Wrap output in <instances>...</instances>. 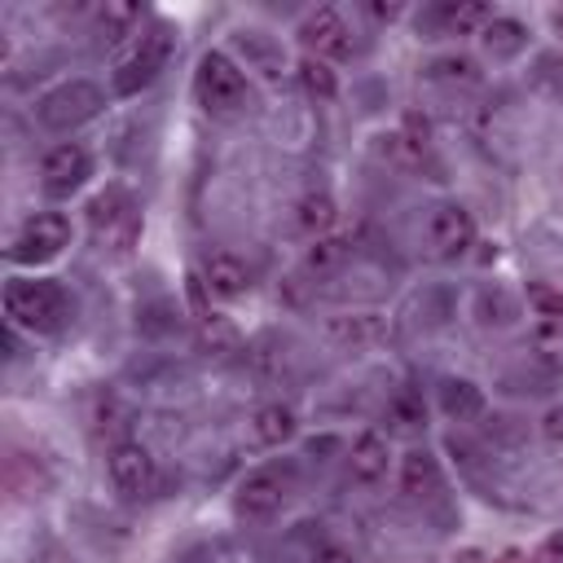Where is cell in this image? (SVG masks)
I'll list each match as a JSON object with an SVG mask.
<instances>
[{"instance_id": "13", "label": "cell", "mask_w": 563, "mask_h": 563, "mask_svg": "<svg viewBox=\"0 0 563 563\" xmlns=\"http://www.w3.org/2000/svg\"><path fill=\"white\" fill-rule=\"evenodd\" d=\"M325 334L343 347H365V343L387 339L391 325L383 312H334V317H325Z\"/></svg>"}, {"instance_id": "19", "label": "cell", "mask_w": 563, "mask_h": 563, "mask_svg": "<svg viewBox=\"0 0 563 563\" xmlns=\"http://www.w3.org/2000/svg\"><path fill=\"white\" fill-rule=\"evenodd\" d=\"M440 409H444L453 422H471V418L484 409V396H479V387L466 383V378H444V383H440Z\"/></svg>"}, {"instance_id": "16", "label": "cell", "mask_w": 563, "mask_h": 563, "mask_svg": "<svg viewBox=\"0 0 563 563\" xmlns=\"http://www.w3.org/2000/svg\"><path fill=\"white\" fill-rule=\"evenodd\" d=\"M295 431H299V418H295V409L282 405V400H268V405H260V409L251 413V435H255L260 444H268V449L295 440Z\"/></svg>"}, {"instance_id": "28", "label": "cell", "mask_w": 563, "mask_h": 563, "mask_svg": "<svg viewBox=\"0 0 563 563\" xmlns=\"http://www.w3.org/2000/svg\"><path fill=\"white\" fill-rule=\"evenodd\" d=\"M308 563H356V559H352L343 545L325 541V545H317V550H312V559H308Z\"/></svg>"}, {"instance_id": "6", "label": "cell", "mask_w": 563, "mask_h": 563, "mask_svg": "<svg viewBox=\"0 0 563 563\" xmlns=\"http://www.w3.org/2000/svg\"><path fill=\"white\" fill-rule=\"evenodd\" d=\"M286 497H290V471L286 466H260L238 484L233 506L242 519H268L286 506Z\"/></svg>"}, {"instance_id": "20", "label": "cell", "mask_w": 563, "mask_h": 563, "mask_svg": "<svg viewBox=\"0 0 563 563\" xmlns=\"http://www.w3.org/2000/svg\"><path fill=\"white\" fill-rule=\"evenodd\" d=\"M334 220H339V207H334L330 194H303V198L295 202V224H299L303 233H312V238H321Z\"/></svg>"}, {"instance_id": "5", "label": "cell", "mask_w": 563, "mask_h": 563, "mask_svg": "<svg viewBox=\"0 0 563 563\" xmlns=\"http://www.w3.org/2000/svg\"><path fill=\"white\" fill-rule=\"evenodd\" d=\"M97 110H101V88H97V84H88V79H70V84L53 88L48 97H40V106H35L40 123H44V128H53V132L79 128V123H84V119H92Z\"/></svg>"}, {"instance_id": "11", "label": "cell", "mask_w": 563, "mask_h": 563, "mask_svg": "<svg viewBox=\"0 0 563 563\" xmlns=\"http://www.w3.org/2000/svg\"><path fill=\"white\" fill-rule=\"evenodd\" d=\"M299 35L312 48V57H321V62H347L352 57V35H347V26L334 9H312L303 18Z\"/></svg>"}, {"instance_id": "30", "label": "cell", "mask_w": 563, "mask_h": 563, "mask_svg": "<svg viewBox=\"0 0 563 563\" xmlns=\"http://www.w3.org/2000/svg\"><path fill=\"white\" fill-rule=\"evenodd\" d=\"M554 31H559V40H563V9L554 13Z\"/></svg>"}, {"instance_id": "2", "label": "cell", "mask_w": 563, "mask_h": 563, "mask_svg": "<svg viewBox=\"0 0 563 563\" xmlns=\"http://www.w3.org/2000/svg\"><path fill=\"white\" fill-rule=\"evenodd\" d=\"M194 92H198V106L207 114L224 119V114H238L246 106V75L238 70V62L229 53H202L198 75H194Z\"/></svg>"}, {"instance_id": "8", "label": "cell", "mask_w": 563, "mask_h": 563, "mask_svg": "<svg viewBox=\"0 0 563 563\" xmlns=\"http://www.w3.org/2000/svg\"><path fill=\"white\" fill-rule=\"evenodd\" d=\"M88 176H92V158H88V150L75 145V141H62V145H53V150L40 158V185H44V194H53V198H70Z\"/></svg>"}, {"instance_id": "12", "label": "cell", "mask_w": 563, "mask_h": 563, "mask_svg": "<svg viewBox=\"0 0 563 563\" xmlns=\"http://www.w3.org/2000/svg\"><path fill=\"white\" fill-rule=\"evenodd\" d=\"M202 286H207L216 299H238V295H246L251 273H246V264H242L233 251L216 246V251L202 255Z\"/></svg>"}, {"instance_id": "7", "label": "cell", "mask_w": 563, "mask_h": 563, "mask_svg": "<svg viewBox=\"0 0 563 563\" xmlns=\"http://www.w3.org/2000/svg\"><path fill=\"white\" fill-rule=\"evenodd\" d=\"M106 471H110V484L123 497H150L154 484H158V466H154L150 449H141L136 440H119L106 457Z\"/></svg>"}, {"instance_id": "26", "label": "cell", "mask_w": 563, "mask_h": 563, "mask_svg": "<svg viewBox=\"0 0 563 563\" xmlns=\"http://www.w3.org/2000/svg\"><path fill=\"white\" fill-rule=\"evenodd\" d=\"M141 26V9L136 4H106L101 9V31H106V40H123V35H132Z\"/></svg>"}, {"instance_id": "1", "label": "cell", "mask_w": 563, "mask_h": 563, "mask_svg": "<svg viewBox=\"0 0 563 563\" xmlns=\"http://www.w3.org/2000/svg\"><path fill=\"white\" fill-rule=\"evenodd\" d=\"M4 317L9 325H22L31 334H57L70 317L66 290L48 277H13L4 286Z\"/></svg>"}, {"instance_id": "29", "label": "cell", "mask_w": 563, "mask_h": 563, "mask_svg": "<svg viewBox=\"0 0 563 563\" xmlns=\"http://www.w3.org/2000/svg\"><path fill=\"white\" fill-rule=\"evenodd\" d=\"M541 431H545V440H550V444H563V405H554V409L545 413Z\"/></svg>"}, {"instance_id": "22", "label": "cell", "mask_w": 563, "mask_h": 563, "mask_svg": "<svg viewBox=\"0 0 563 563\" xmlns=\"http://www.w3.org/2000/svg\"><path fill=\"white\" fill-rule=\"evenodd\" d=\"M523 44H528V31H523V22H515V18H493V22L484 26V48H488L493 57H515Z\"/></svg>"}, {"instance_id": "10", "label": "cell", "mask_w": 563, "mask_h": 563, "mask_svg": "<svg viewBox=\"0 0 563 563\" xmlns=\"http://www.w3.org/2000/svg\"><path fill=\"white\" fill-rule=\"evenodd\" d=\"M427 242H431V251H435L440 260H457V255H466L471 242H475V220H471V211L457 207V202L435 207L431 220H427Z\"/></svg>"}, {"instance_id": "3", "label": "cell", "mask_w": 563, "mask_h": 563, "mask_svg": "<svg viewBox=\"0 0 563 563\" xmlns=\"http://www.w3.org/2000/svg\"><path fill=\"white\" fill-rule=\"evenodd\" d=\"M167 53H172V31L163 22H154L136 40V48L114 66V92L119 97H136L141 88H150L158 79V70L167 66Z\"/></svg>"}, {"instance_id": "23", "label": "cell", "mask_w": 563, "mask_h": 563, "mask_svg": "<svg viewBox=\"0 0 563 563\" xmlns=\"http://www.w3.org/2000/svg\"><path fill=\"white\" fill-rule=\"evenodd\" d=\"M427 75L440 79V84H462V88L479 84V66H475V57H466V53H444V57H435V62L427 66Z\"/></svg>"}, {"instance_id": "9", "label": "cell", "mask_w": 563, "mask_h": 563, "mask_svg": "<svg viewBox=\"0 0 563 563\" xmlns=\"http://www.w3.org/2000/svg\"><path fill=\"white\" fill-rule=\"evenodd\" d=\"M88 224L101 242H110L114 251H123L132 238H136V207L123 189H106L88 202Z\"/></svg>"}, {"instance_id": "4", "label": "cell", "mask_w": 563, "mask_h": 563, "mask_svg": "<svg viewBox=\"0 0 563 563\" xmlns=\"http://www.w3.org/2000/svg\"><path fill=\"white\" fill-rule=\"evenodd\" d=\"M66 242H70V220L62 211H35L9 238V260L13 264H44V260L62 255Z\"/></svg>"}, {"instance_id": "15", "label": "cell", "mask_w": 563, "mask_h": 563, "mask_svg": "<svg viewBox=\"0 0 563 563\" xmlns=\"http://www.w3.org/2000/svg\"><path fill=\"white\" fill-rule=\"evenodd\" d=\"M400 493L409 501H422V497H435L440 493V462L427 453V449H409L400 457Z\"/></svg>"}, {"instance_id": "25", "label": "cell", "mask_w": 563, "mask_h": 563, "mask_svg": "<svg viewBox=\"0 0 563 563\" xmlns=\"http://www.w3.org/2000/svg\"><path fill=\"white\" fill-rule=\"evenodd\" d=\"M343 260H347V242L343 238H312V246L303 251V268L317 273V277L321 273H334Z\"/></svg>"}, {"instance_id": "27", "label": "cell", "mask_w": 563, "mask_h": 563, "mask_svg": "<svg viewBox=\"0 0 563 563\" xmlns=\"http://www.w3.org/2000/svg\"><path fill=\"white\" fill-rule=\"evenodd\" d=\"M528 303H532V312H537V317H545V321L563 325V290L532 286V290H528Z\"/></svg>"}, {"instance_id": "18", "label": "cell", "mask_w": 563, "mask_h": 563, "mask_svg": "<svg viewBox=\"0 0 563 563\" xmlns=\"http://www.w3.org/2000/svg\"><path fill=\"white\" fill-rule=\"evenodd\" d=\"M383 422H387V431H396V435L422 431V427H427V405H422V396H418V391H396V396L383 405Z\"/></svg>"}, {"instance_id": "24", "label": "cell", "mask_w": 563, "mask_h": 563, "mask_svg": "<svg viewBox=\"0 0 563 563\" xmlns=\"http://www.w3.org/2000/svg\"><path fill=\"white\" fill-rule=\"evenodd\" d=\"M295 70H299V84H303V92H308V97H321V101H330V97L339 92L330 62H321V57H312V53H308V57H303Z\"/></svg>"}, {"instance_id": "17", "label": "cell", "mask_w": 563, "mask_h": 563, "mask_svg": "<svg viewBox=\"0 0 563 563\" xmlns=\"http://www.w3.org/2000/svg\"><path fill=\"white\" fill-rule=\"evenodd\" d=\"M238 48L246 53V66L251 70H260L264 79H282L286 57H282V44L277 40H268L264 31H238Z\"/></svg>"}, {"instance_id": "14", "label": "cell", "mask_w": 563, "mask_h": 563, "mask_svg": "<svg viewBox=\"0 0 563 563\" xmlns=\"http://www.w3.org/2000/svg\"><path fill=\"white\" fill-rule=\"evenodd\" d=\"M347 466L361 484H378L391 466V449H387V435L383 431H361L352 440V453H347Z\"/></svg>"}, {"instance_id": "21", "label": "cell", "mask_w": 563, "mask_h": 563, "mask_svg": "<svg viewBox=\"0 0 563 563\" xmlns=\"http://www.w3.org/2000/svg\"><path fill=\"white\" fill-rule=\"evenodd\" d=\"M435 13H440V22H444V31H449V35H471V31H479V26H488V22H493L488 4H479V0L440 4Z\"/></svg>"}]
</instances>
